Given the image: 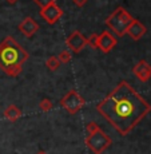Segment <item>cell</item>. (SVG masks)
<instances>
[{
    "mask_svg": "<svg viewBox=\"0 0 151 154\" xmlns=\"http://www.w3.org/2000/svg\"><path fill=\"white\" fill-rule=\"evenodd\" d=\"M86 130L88 133V137L86 138V145L95 154H102L106 149H108L111 146V137H108L95 122L87 123Z\"/></svg>",
    "mask_w": 151,
    "mask_h": 154,
    "instance_id": "obj_3",
    "label": "cell"
},
{
    "mask_svg": "<svg viewBox=\"0 0 151 154\" xmlns=\"http://www.w3.org/2000/svg\"><path fill=\"white\" fill-rule=\"evenodd\" d=\"M58 59H59L60 63L66 64V63H68L71 59H72V54H71L70 50H63V51H60V54L58 55Z\"/></svg>",
    "mask_w": 151,
    "mask_h": 154,
    "instance_id": "obj_14",
    "label": "cell"
},
{
    "mask_svg": "<svg viewBox=\"0 0 151 154\" xmlns=\"http://www.w3.org/2000/svg\"><path fill=\"white\" fill-rule=\"evenodd\" d=\"M87 2L88 0H72V3L76 5V7H79V8H82V7H84L86 4H87Z\"/></svg>",
    "mask_w": 151,
    "mask_h": 154,
    "instance_id": "obj_18",
    "label": "cell"
},
{
    "mask_svg": "<svg viewBox=\"0 0 151 154\" xmlns=\"http://www.w3.org/2000/svg\"><path fill=\"white\" fill-rule=\"evenodd\" d=\"M146 32H147L146 26H144L140 20L134 19L131 22V24L128 26V28H127L126 34L128 35L132 40H139L142 36H143V35H146Z\"/></svg>",
    "mask_w": 151,
    "mask_h": 154,
    "instance_id": "obj_11",
    "label": "cell"
},
{
    "mask_svg": "<svg viewBox=\"0 0 151 154\" xmlns=\"http://www.w3.org/2000/svg\"><path fill=\"white\" fill-rule=\"evenodd\" d=\"M132 72H134V75L137 76L139 81L146 83V82H149L151 79V64L147 60L142 59L134 66Z\"/></svg>",
    "mask_w": 151,
    "mask_h": 154,
    "instance_id": "obj_9",
    "label": "cell"
},
{
    "mask_svg": "<svg viewBox=\"0 0 151 154\" xmlns=\"http://www.w3.org/2000/svg\"><path fill=\"white\" fill-rule=\"evenodd\" d=\"M116 46V38L111 34L110 31H103L98 38V48L104 54H108L114 47Z\"/></svg>",
    "mask_w": 151,
    "mask_h": 154,
    "instance_id": "obj_8",
    "label": "cell"
},
{
    "mask_svg": "<svg viewBox=\"0 0 151 154\" xmlns=\"http://www.w3.org/2000/svg\"><path fill=\"white\" fill-rule=\"evenodd\" d=\"M96 110L124 137L151 111V105L128 82L122 81L98 103Z\"/></svg>",
    "mask_w": 151,
    "mask_h": 154,
    "instance_id": "obj_1",
    "label": "cell"
},
{
    "mask_svg": "<svg viewBox=\"0 0 151 154\" xmlns=\"http://www.w3.org/2000/svg\"><path fill=\"white\" fill-rule=\"evenodd\" d=\"M4 117H5V119H8L10 122H16V121L20 119V117H22V110H20L16 105H8L4 110Z\"/></svg>",
    "mask_w": 151,
    "mask_h": 154,
    "instance_id": "obj_12",
    "label": "cell"
},
{
    "mask_svg": "<svg viewBox=\"0 0 151 154\" xmlns=\"http://www.w3.org/2000/svg\"><path fill=\"white\" fill-rule=\"evenodd\" d=\"M29 54L12 36L4 38L0 43V70L11 78L22 72L23 64L28 60Z\"/></svg>",
    "mask_w": 151,
    "mask_h": 154,
    "instance_id": "obj_2",
    "label": "cell"
},
{
    "mask_svg": "<svg viewBox=\"0 0 151 154\" xmlns=\"http://www.w3.org/2000/svg\"><path fill=\"white\" fill-rule=\"evenodd\" d=\"M5 2H7L8 4H15V3H17V0H5Z\"/></svg>",
    "mask_w": 151,
    "mask_h": 154,
    "instance_id": "obj_19",
    "label": "cell"
},
{
    "mask_svg": "<svg viewBox=\"0 0 151 154\" xmlns=\"http://www.w3.org/2000/svg\"><path fill=\"white\" fill-rule=\"evenodd\" d=\"M40 16L41 19H44L48 24H55L62 16H63V11L59 5L51 4L46 8H41L40 10Z\"/></svg>",
    "mask_w": 151,
    "mask_h": 154,
    "instance_id": "obj_7",
    "label": "cell"
},
{
    "mask_svg": "<svg viewBox=\"0 0 151 154\" xmlns=\"http://www.w3.org/2000/svg\"><path fill=\"white\" fill-rule=\"evenodd\" d=\"M52 107H54V103H52L51 99H48V98H43L40 100V103H39V109L41 111H44V112L52 110Z\"/></svg>",
    "mask_w": 151,
    "mask_h": 154,
    "instance_id": "obj_15",
    "label": "cell"
},
{
    "mask_svg": "<svg viewBox=\"0 0 151 154\" xmlns=\"http://www.w3.org/2000/svg\"><path fill=\"white\" fill-rule=\"evenodd\" d=\"M86 105L84 98L76 90H70L63 98L60 99V106L68 114H76L83 106Z\"/></svg>",
    "mask_w": 151,
    "mask_h": 154,
    "instance_id": "obj_5",
    "label": "cell"
},
{
    "mask_svg": "<svg viewBox=\"0 0 151 154\" xmlns=\"http://www.w3.org/2000/svg\"><path fill=\"white\" fill-rule=\"evenodd\" d=\"M17 29H19L24 36L31 38L39 31V24H38V22L35 19L28 16V17H26L23 22H20V24L17 26Z\"/></svg>",
    "mask_w": 151,
    "mask_h": 154,
    "instance_id": "obj_10",
    "label": "cell"
},
{
    "mask_svg": "<svg viewBox=\"0 0 151 154\" xmlns=\"http://www.w3.org/2000/svg\"><path fill=\"white\" fill-rule=\"evenodd\" d=\"M134 17L128 14V11L123 7H118L116 10L112 12L108 17H106L104 23L112 32L118 35V36H123L126 35V31Z\"/></svg>",
    "mask_w": 151,
    "mask_h": 154,
    "instance_id": "obj_4",
    "label": "cell"
},
{
    "mask_svg": "<svg viewBox=\"0 0 151 154\" xmlns=\"http://www.w3.org/2000/svg\"><path fill=\"white\" fill-rule=\"evenodd\" d=\"M60 64L62 63L59 62L58 56H50V58L46 60V66L50 71H56L59 67H60Z\"/></svg>",
    "mask_w": 151,
    "mask_h": 154,
    "instance_id": "obj_13",
    "label": "cell"
},
{
    "mask_svg": "<svg viewBox=\"0 0 151 154\" xmlns=\"http://www.w3.org/2000/svg\"><path fill=\"white\" fill-rule=\"evenodd\" d=\"M98 38H99L98 34H91L90 38H87V46H90L94 50H98Z\"/></svg>",
    "mask_w": 151,
    "mask_h": 154,
    "instance_id": "obj_16",
    "label": "cell"
},
{
    "mask_svg": "<svg viewBox=\"0 0 151 154\" xmlns=\"http://www.w3.org/2000/svg\"><path fill=\"white\" fill-rule=\"evenodd\" d=\"M56 0H34V3H36L40 8H46L51 4H55Z\"/></svg>",
    "mask_w": 151,
    "mask_h": 154,
    "instance_id": "obj_17",
    "label": "cell"
},
{
    "mask_svg": "<svg viewBox=\"0 0 151 154\" xmlns=\"http://www.w3.org/2000/svg\"><path fill=\"white\" fill-rule=\"evenodd\" d=\"M38 154H47V153H46V152H39Z\"/></svg>",
    "mask_w": 151,
    "mask_h": 154,
    "instance_id": "obj_20",
    "label": "cell"
},
{
    "mask_svg": "<svg viewBox=\"0 0 151 154\" xmlns=\"http://www.w3.org/2000/svg\"><path fill=\"white\" fill-rule=\"evenodd\" d=\"M66 44H67V47L70 48L71 52L78 54V52H80L82 50L87 46V39L83 36L80 31H74L72 34L67 38Z\"/></svg>",
    "mask_w": 151,
    "mask_h": 154,
    "instance_id": "obj_6",
    "label": "cell"
}]
</instances>
